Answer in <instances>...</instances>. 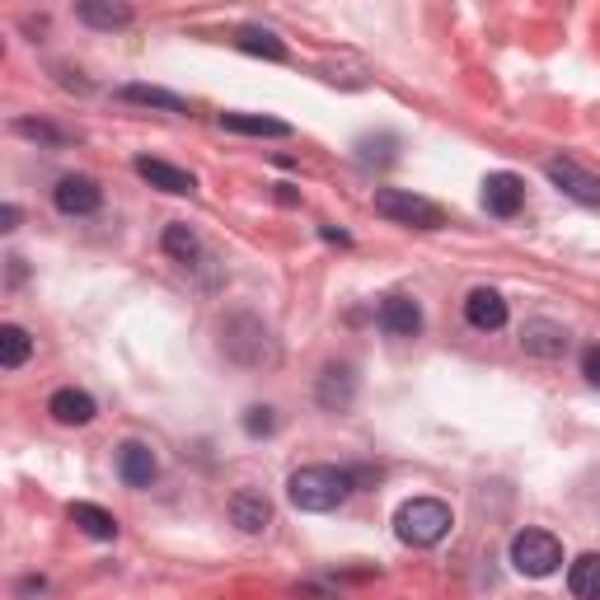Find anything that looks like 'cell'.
Returning a JSON list of instances; mask_svg holds the SVG:
<instances>
[{"label":"cell","instance_id":"1","mask_svg":"<svg viewBox=\"0 0 600 600\" xmlns=\"http://www.w3.org/2000/svg\"><path fill=\"white\" fill-rule=\"evenodd\" d=\"M352 469H334V465H300L291 479H287V497L296 512H334L347 502V493H352Z\"/></svg>","mask_w":600,"mask_h":600},{"label":"cell","instance_id":"2","mask_svg":"<svg viewBox=\"0 0 600 600\" xmlns=\"http://www.w3.org/2000/svg\"><path fill=\"white\" fill-rule=\"evenodd\" d=\"M220 352L240 367H277L281 361V347L277 338L267 334V324L254 320V314H230L220 320Z\"/></svg>","mask_w":600,"mask_h":600},{"label":"cell","instance_id":"3","mask_svg":"<svg viewBox=\"0 0 600 600\" xmlns=\"http://www.w3.org/2000/svg\"><path fill=\"white\" fill-rule=\"evenodd\" d=\"M451 526H455V516L441 497H413V502H404V507L394 512V535H399L404 544H413V549L441 544L451 535Z\"/></svg>","mask_w":600,"mask_h":600},{"label":"cell","instance_id":"4","mask_svg":"<svg viewBox=\"0 0 600 600\" xmlns=\"http://www.w3.org/2000/svg\"><path fill=\"white\" fill-rule=\"evenodd\" d=\"M371 207H375V216L394 220V226H413V230H441L446 226V212H441L432 197L408 193V188H375Z\"/></svg>","mask_w":600,"mask_h":600},{"label":"cell","instance_id":"5","mask_svg":"<svg viewBox=\"0 0 600 600\" xmlns=\"http://www.w3.org/2000/svg\"><path fill=\"white\" fill-rule=\"evenodd\" d=\"M559 563H563V544L549 530L526 526L512 535V567L520 577H549L559 573Z\"/></svg>","mask_w":600,"mask_h":600},{"label":"cell","instance_id":"6","mask_svg":"<svg viewBox=\"0 0 600 600\" xmlns=\"http://www.w3.org/2000/svg\"><path fill=\"white\" fill-rule=\"evenodd\" d=\"M544 173H549V183H554L563 197L581 202V207H600V173L587 169L581 160H573V155H554V160H544Z\"/></svg>","mask_w":600,"mask_h":600},{"label":"cell","instance_id":"7","mask_svg":"<svg viewBox=\"0 0 600 600\" xmlns=\"http://www.w3.org/2000/svg\"><path fill=\"white\" fill-rule=\"evenodd\" d=\"M314 399H320V408H328V413H347L357 399V367L352 361H328L320 371V385H314Z\"/></svg>","mask_w":600,"mask_h":600},{"label":"cell","instance_id":"8","mask_svg":"<svg viewBox=\"0 0 600 600\" xmlns=\"http://www.w3.org/2000/svg\"><path fill=\"white\" fill-rule=\"evenodd\" d=\"M52 202L61 216H94L104 207V188L85 179V173H67L57 188H52Z\"/></svg>","mask_w":600,"mask_h":600},{"label":"cell","instance_id":"9","mask_svg":"<svg viewBox=\"0 0 600 600\" xmlns=\"http://www.w3.org/2000/svg\"><path fill=\"white\" fill-rule=\"evenodd\" d=\"M520 202H526V183L516 179V173H488L483 179V207L488 216H497V220H512L520 212Z\"/></svg>","mask_w":600,"mask_h":600},{"label":"cell","instance_id":"10","mask_svg":"<svg viewBox=\"0 0 600 600\" xmlns=\"http://www.w3.org/2000/svg\"><path fill=\"white\" fill-rule=\"evenodd\" d=\"M132 169H136L151 188H160V193H173V197H193V193H197V179H193V173L179 169V165H169V160H151V155H136Z\"/></svg>","mask_w":600,"mask_h":600},{"label":"cell","instance_id":"11","mask_svg":"<svg viewBox=\"0 0 600 600\" xmlns=\"http://www.w3.org/2000/svg\"><path fill=\"white\" fill-rule=\"evenodd\" d=\"M155 473H160V460L146 441H122L118 446V479L128 488H151Z\"/></svg>","mask_w":600,"mask_h":600},{"label":"cell","instance_id":"12","mask_svg":"<svg viewBox=\"0 0 600 600\" xmlns=\"http://www.w3.org/2000/svg\"><path fill=\"white\" fill-rule=\"evenodd\" d=\"M375 320H381V328L389 338H418L422 334V305L413 296H385Z\"/></svg>","mask_w":600,"mask_h":600},{"label":"cell","instance_id":"13","mask_svg":"<svg viewBox=\"0 0 600 600\" xmlns=\"http://www.w3.org/2000/svg\"><path fill=\"white\" fill-rule=\"evenodd\" d=\"M465 320H469V328H479V334H497V328L507 324V300L493 287H473L465 300Z\"/></svg>","mask_w":600,"mask_h":600},{"label":"cell","instance_id":"14","mask_svg":"<svg viewBox=\"0 0 600 600\" xmlns=\"http://www.w3.org/2000/svg\"><path fill=\"white\" fill-rule=\"evenodd\" d=\"M47 413H52V418L61 422V428H89L94 413H99V404H94L85 389L67 385V389H57L52 399H47Z\"/></svg>","mask_w":600,"mask_h":600},{"label":"cell","instance_id":"15","mask_svg":"<svg viewBox=\"0 0 600 600\" xmlns=\"http://www.w3.org/2000/svg\"><path fill=\"white\" fill-rule=\"evenodd\" d=\"M230 526H240L244 535H263L267 526H273V502H267L263 493H254V488L235 493L230 497Z\"/></svg>","mask_w":600,"mask_h":600},{"label":"cell","instance_id":"16","mask_svg":"<svg viewBox=\"0 0 600 600\" xmlns=\"http://www.w3.org/2000/svg\"><path fill=\"white\" fill-rule=\"evenodd\" d=\"M520 347H526L530 357H544V361H554L567 352V328L554 324V320H530L526 328H520Z\"/></svg>","mask_w":600,"mask_h":600},{"label":"cell","instance_id":"17","mask_svg":"<svg viewBox=\"0 0 600 600\" xmlns=\"http://www.w3.org/2000/svg\"><path fill=\"white\" fill-rule=\"evenodd\" d=\"M160 249H165V254H169L173 263H183V267H202V263H212V259H207V249H202V240H197V230H193V226H183V220L165 226Z\"/></svg>","mask_w":600,"mask_h":600},{"label":"cell","instance_id":"18","mask_svg":"<svg viewBox=\"0 0 600 600\" xmlns=\"http://www.w3.org/2000/svg\"><path fill=\"white\" fill-rule=\"evenodd\" d=\"M75 20L89 24V28H128L132 24V5H118V0H81L75 5Z\"/></svg>","mask_w":600,"mask_h":600},{"label":"cell","instance_id":"19","mask_svg":"<svg viewBox=\"0 0 600 600\" xmlns=\"http://www.w3.org/2000/svg\"><path fill=\"white\" fill-rule=\"evenodd\" d=\"M220 128L235 136H291V122L267 118V113H220Z\"/></svg>","mask_w":600,"mask_h":600},{"label":"cell","instance_id":"20","mask_svg":"<svg viewBox=\"0 0 600 600\" xmlns=\"http://www.w3.org/2000/svg\"><path fill=\"white\" fill-rule=\"evenodd\" d=\"M71 526H81L89 540H104V544L118 540V516L94 507V502H71Z\"/></svg>","mask_w":600,"mask_h":600},{"label":"cell","instance_id":"21","mask_svg":"<svg viewBox=\"0 0 600 600\" xmlns=\"http://www.w3.org/2000/svg\"><path fill=\"white\" fill-rule=\"evenodd\" d=\"M567 591L573 600H600V554H581L567 563Z\"/></svg>","mask_w":600,"mask_h":600},{"label":"cell","instance_id":"22","mask_svg":"<svg viewBox=\"0 0 600 600\" xmlns=\"http://www.w3.org/2000/svg\"><path fill=\"white\" fill-rule=\"evenodd\" d=\"M118 99L141 104V108H160V113H188V99H179V94H169L160 85H122Z\"/></svg>","mask_w":600,"mask_h":600},{"label":"cell","instance_id":"23","mask_svg":"<svg viewBox=\"0 0 600 600\" xmlns=\"http://www.w3.org/2000/svg\"><path fill=\"white\" fill-rule=\"evenodd\" d=\"M235 47L249 57H267V61H287V43H281L273 28H240L235 34Z\"/></svg>","mask_w":600,"mask_h":600},{"label":"cell","instance_id":"24","mask_svg":"<svg viewBox=\"0 0 600 600\" xmlns=\"http://www.w3.org/2000/svg\"><path fill=\"white\" fill-rule=\"evenodd\" d=\"M28 357H34V338H28L20 324H5V328H0V367H5V371H20Z\"/></svg>","mask_w":600,"mask_h":600},{"label":"cell","instance_id":"25","mask_svg":"<svg viewBox=\"0 0 600 600\" xmlns=\"http://www.w3.org/2000/svg\"><path fill=\"white\" fill-rule=\"evenodd\" d=\"M14 132L28 141H47V146H67V132H57L52 122H34V118H14Z\"/></svg>","mask_w":600,"mask_h":600},{"label":"cell","instance_id":"26","mask_svg":"<svg viewBox=\"0 0 600 600\" xmlns=\"http://www.w3.org/2000/svg\"><path fill=\"white\" fill-rule=\"evenodd\" d=\"M273 428H277L273 408H249V413H244V432L249 436H273Z\"/></svg>","mask_w":600,"mask_h":600},{"label":"cell","instance_id":"27","mask_svg":"<svg viewBox=\"0 0 600 600\" xmlns=\"http://www.w3.org/2000/svg\"><path fill=\"white\" fill-rule=\"evenodd\" d=\"M581 375H587V385L600 389V347H587V352H581Z\"/></svg>","mask_w":600,"mask_h":600},{"label":"cell","instance_id":"28","mask_svg":"<svg viewBox=\"0 0 600 600\" xmlns=\"http://www.w3.org/2000/svg\"><path fill=\"white\" fill-rule=\"evenodd\" d=\"M0 230H20V207H14V202H5V207H0Z\"/></svg>","mask_w":600,"mask_h":600}]
</instances>
